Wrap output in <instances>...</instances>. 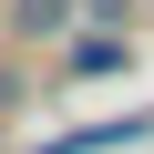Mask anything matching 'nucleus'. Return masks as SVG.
<instances>
[{"label":"nucleus","mask_w":154,"mask_h":154,"mask_svg":"<svg viewBox=\"0 0 154 154\" xmlns=\"http://www.w3.org/2000/svg\"><path fill=\"white\" fill-rule=\"evenodd\" d=\"M72 21V0H21V31H62Z\"/></svg>","instance_id":"f257e3e1"}]
</instances>
